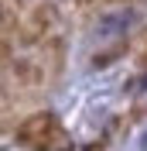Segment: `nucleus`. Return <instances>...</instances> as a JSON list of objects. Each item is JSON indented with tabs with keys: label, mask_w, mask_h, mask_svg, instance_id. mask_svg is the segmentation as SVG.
Here are the masks:
<instances>
[{
	"label": "nucleus",
	"mask_w": 147,
	"mask_h": 151,
	"mask_svg": "<svg viewBox=\"0 0 147 151\" xmlns=\"http://www.w3.org/2000/svg\"><path fill=\"white\" fill-rule=\"evenodd\" d=\"M130 24V14H116V17H103L99 21V35L103 38H113L116 31H123Z\"/></svg>",
	"instance_id": "1"
}]
</instances>
